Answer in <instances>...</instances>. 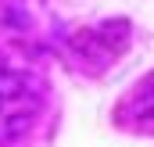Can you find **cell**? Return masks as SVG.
<instances>
[{
    "mask_svg": "<svg viewBox=\"0 0 154 147\" xmlns=\"http://www.w3.org/2000/svg\"><path fill=\"white\" fill-rule=\"evenodd\" d=\"M39 111V86L18 68H0V144L14 140Z\"/></svg>",
    "mask_w": 154,
    "mask_h": 147,
    "instance_id": "cell-1",
    "label": "cell"
}]
</instances>
